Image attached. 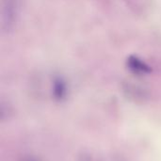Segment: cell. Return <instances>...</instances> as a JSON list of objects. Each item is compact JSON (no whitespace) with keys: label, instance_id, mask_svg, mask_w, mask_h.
Instances as JSON below:
<instances>
[{"label":"cell","instance_id":"cell-1","mask_svg":"<svg viewBox=\"0 0 161 161\" xmlns=\"http://www.w3.org/2000/svg\"><path fill=\"white\" fill-rule=\"evenodd\" d=\"M19 0H2V29L9 31L17 19L19 11Z\"/></svg>","mask_w":161,"mask_h":161},{"label":"cell","instance_id":"cell-2","mask_svg":"<svg viewBox=\"0 0 161 161\" xmlns=\"http://www.w3.org/2000/svg\"><path fill=\"white\" fill-rule=\"evenodd\" d=\"M129 62H130L132 68L137 67V71H140V72H143V73H144L145 70L147 69V66H146L144 63H142V61H140L139 59H137V58H134L133 60L130 59Z\"/></svg>","mask_w":161,"mask_h":161}]
</instances>
